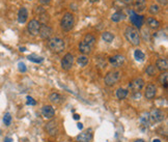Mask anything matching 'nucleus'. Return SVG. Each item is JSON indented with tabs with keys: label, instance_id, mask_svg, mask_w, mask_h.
<instances>
[{
	"label": "nucleus",
	"instance_id": "1",
	"mask_svg": "<svg viewBox=\"0 0 168 142\" xmlns=\"http://www.w3.org/2000/svg\"><path fill=\"white\" fill-rule=\"evenodd\" d=\"M125 36L127 41L133 46H138L140 44V35L139 32L136 28L132 27V26H129L126 28L125 31Z\"/></svg>",
	"mask_w": 168,
	"mask_h": 142
},
{
	"label": "nucleus",
	"instance_id": "2",
	"mask_svg": "<svg viewBox=\"0 0 168 142\" xmlns=\"http://www.w3.org/2000/svg\"><path fill=\"white\" fill-rule=\"evenodd\" d=\"M74 23H75V19H74L73 14L65 13L61 19L60 25H61V28L64 31H70V30H72L73 27H74Z\"/></svg>",
	"mask_w": 168,
	"mask_h": 142
},
{
	"label": "nucleus",
	"instance_id": "3",
	"mask_svg": "<svg viewBox=\"0 0 168 142\" xmlns=\"http://www.w3.org/2000/svg\"><path fill=\"white\" fill-rule=\"evenodd\" d=\"M48 45H49V48L51 49V50H52L53 52H56V53H60L62 50H64V47H65L64 41L59 38H51V40L49 41V43H48Z\"/></svg>",
	"mask_w": 168,
	"mask_h": 142
},
{
	"label": "nucleus",
	"instance_id": "4",
	"mask_svg": "<svg viewBox=\"0 0 168 142\" xmlns=\"http://www.w3.org/2000/svg\"><path fill=\"white\" fill-rule=\"evenodd\" d=\"M119 72L118 71H111L105 77V84L107 86H113L119 79Z\"/></svg>",
	"mask_w": 168,
	"mask_h": 142
},
{
	"label": "nucleus",
	"instance_id": "5",
	"mask_svg": "<svg viewBox=\"0 0 168 142\" xmlns=\"http://www.w3.org/2000/svg\"><path fill=\"white\" fill-rule=\"evenodd\" d=\"M148 116H150V121L153 122H161L164 121V118H165L164 112L160 109L152 110L150 113H148Z\"/></svg>",
	"mask_w": 168,
	"mask_h": 142
},
{
	"label": "nucleus",
	"instance_id": "6",
	"mask_svg": "<svg viewBox=\"0 0 168 142\" xmlns=\"http://www.w3.org/2000/svg\"><path fill=\"white\" fill-rule=\"evenodd\" d=\"M73 64H74V56L71 54V53H67V54L63 56V58L61 60L62 70L69 71L73 68Z\"/></svg>",
	"mask_w": 168,
	"mask_h": 142
},
{
	"label": "nucleus",
	"instance_id": "7",
	"mask_svg": "<svg viewBox=\"0 0 168 142\" xmlns=\"http://www.w3.org/2000/svg\"><path fill=\"white\" fill-rule=\"evenodd\" d=\"M130 20L132 22L133 25H135L137 28H141V26L143 25V22H144V18L140 15L136 14L135 12L131 11L130 13Z\"/></svg>",
	"mask_w": 168,
	"mask_h": 142
},
{
	"label": "nucleus",
	"instance_id": "8",
	"mask_svg": "<svg viewBox=\"0 0 168 142\" xmlns=\"http://www.w3.org/2000/svg\"><path fill=\"white\" fill-rule=\"evenodd\" d=\"M41 23L38 20H31L27 25V30L31 35H36L40 31Z\"/></svg>",
	"mask_w": 168,
	"mask_h": 142
},
{
	"label": "nucleus",
	"instance_id": "9",
	"mask_svg": "<svg viewBox=\"0 0 168 142\" xmlns=\"http://www.w3.org/2000/svg\"><path fill=\"white\" fill-rule=\"evenodd\" d=\"M143 86H144V80L141 78H136L129 83V88L133 91H139Z\"/></svg>",
	"mask_w": 168,
	"mask_h": 142
},
{
	"label": "nucleus",
	"instance_id": "10",
	"mask_svg": "<svg viewBox=\"0 0 168 142\" xmlns=\"http://www.w3.org/2000/svg\"><path fill=\"white\" fill-rule=\"evenodd\" d=\"M38 33H40L41 38H42L43 40H49V38H51V35H52V33H53V30H52V28H51L50 26L43 25V26H41Z\"/></svg>",
	"mask_w": 168,
	"mask_h": 142
},
{
	"label": "nucleus",
	"instance_id": "11",
	"mask_svg": "<svg viewBox=\"0 0 168 142\" xmlns=\"http://www.w3.org/2000/svg\"><path fill=\"white\" fill-rule=\"evenodd\" d=\"M92 139V133L91 130H87L82 133H80L79 135L76 137L77 142H91Z\"/></svg>",
	"mask_w": 168,
	"mask_h": 142
},
{
	"label": "nucleus",
	"instance_id": "12",
	"mask_svg": "<svg viewBox=\"0 0 168 142\" xmlns=\"http://www.w3.org/2000/svg\"><path fill=\"white\" fill-rule=\"evenodd\" d=\"M109 61L114 68H119L125 62V57L123 55H114L109 58Z\"/></svg>",
	"mask_w": 168,
	"mask_h": 142
},
{
	"label": "nucleus",
	"instance_id": "13",
	"mask_svg": "<svg viewBox=\"0 0 168 142\" xmlns=\"http://www.w3.org/2000/svg\"><path fill=\"white\" fill-rule=\"evenodd\" d=\"M46 130H47L48 134L50 136H56L58 134V126L56 124V121H50L46 124Z\"/></svg>",
	"mask_w": 168,
	"mask_h": 142
},
{
	"label": "nucleus",
	"instance_id": "14",
	"mask_svg": "<svg viewBox=\"0 0 168 142\" xmlns=\"http://www.w3.org/2000/svg\"><path fill=\"white\" fill-rule=\"evenodd\" d=\"M42 114L45 118L52 119L55 115V110L52 106H44L42 108Z\"/></svg>",
	"mask_w": 168,
	"mask_h": 142
},
{
	"label": "nucleus",
	"instance_id": "15",
	"mask_svg": "<svg viewBox=\"0 0 168 142\" xmlns=\"http://www.w3.org/2000/svg\"><path fill=\"white\" fill-rule=\"evenodd\" d=\"M156 94H157V87L155 86L154 84H148L147 86V90H145V97L147 100H153L156 97Z\"/></svg>",
	"mask_w": 168,
	"mask_h": 142
},
{
	"label": "nucleus",
	"instance_id": "16",
	"mask_svg": "<svg viewBox=\"0 0 168 142\" xmlns=\"http://www.w3.org/2000/svg\"><path fill=\"white\" fill-rule=\"evenodd\" d=\"M28 18V12L25 7H21L18 12V21L19 23H25Z\"/></svg>",
	"mask_w": 168,
	"mask_h": 142
},
{
	"label": "nucleus",
	"instance_id": "17",
	"mask_svg": "<svg viewBox=\"0 0 168 142\" xmlns=\"http://www.w3.org/2000/svg\"><path fill=\"white\" fill-rule=\"evenodd\" d=\"M156 67H157V68L159 71H161V72L167 71V68H168L167 59H165V58H160V59H158L157 62H156Z\"/></svg>",
	"mask_w": 168,
	"mask_h": 142
},
{
	"label": "nucleus",
	"instance_id": "18",
	"mask_svg": "<svg viewBox=\"0 0 168 142\" xmlns=\"http://www.w3.org/2000/svg\"><path fill=\"white\" fill-rule=\"evenodd\" d=\"M79 51L82 54H89L91 52V46H89L88 44H86L85 41H81L79 44Z\"/></svg>",
	"mask_w": 168,
	"mask_h": 142
},
{
	"label": "nucleus",
	"instance_id": "19",
	"mask_svg": "<svg viewBox=\"0 0 168 142\" xmlns=\"http://www.w3.org/2000/svg\"><path fill=\"white\" fill-rule=\"evenodd\" d=\"M147 23L148 27L152 29H158L160 27V22L158 20H156L155 18H152V17L147 19Z\"/></svg>",
	"mask_w": 168,
	"mask_h": 142
},
{
	"label": "nucleus",
	"instance_id": "20",
	"mask_svg": "<svg viewBox=\"0 0 168 142\" xmlns=\"http://www.w3.org/2000/svg\"><path fill=\"white\" fill-rule=\"evenodd\" d=\"M49 100L51 103H53V104H59V103L61 102L62 97H61V95L59 94H57V92H53V94H51L49 95Z\"/></svg>",
	"mask_w": 168,
	"mask_h": 142
},
{
	"label": "nucleus",
	"instance_id": "21",
	"mask_svg": "<svg viewBox=\"0 0 168 142\" xmlns=\"http://www.w3.org/2000/svg\"><path fill=\"white\" fill-rule=\"evenodd\" d=\"M125 18H126L125 14L121 13V12H116V13H114L113 15H112L111 20L113 22H120V21H123Z\"/></svg>",
	"mask_w": 168,
	"mask_h": 142
},
{
	"label": "nucleus",
	"instance_id": "22",
	"mask_svg": "<svg viewBox=\"0 0 168 142\" xmlns=\"http://www.w3.org/2000/svg\"><path fill=\"white\" fill-rule=\"evenodd\" d=\"M135 6L138 12L144 11L145 6H147V0H135Z\"/></svg>",
	"mask_w": 168,
	"mask_h": 142
},
{
	"label": "nucleus",
	"instance_id": "23",
	"mask_svg": "<svg viewBox=\"0 0 168 142\" xmlns=\"http://www.w3.org/2000/svg\"><path fill=\"white\" fill-rule=\"evenodd\" d=\"M127 95H128V90L124 89V88H118L117 91H116V97H117L118 100L126 99Z\"/></svg>",
	"mask_w": 168,
	"mask_h": 142
},
{
	"label": "nucleus",
	"instance_id": "24",
	"mask_svg": "<svg viewBox=\"0 0 168 142\" xmlns=\"http://www.w3.org/2000/svg\"><path fill=\"white\" fill-rule=\"evenodd\" d=\"M85 41L86 44H88L89 46H92L94 43H96V38H94L92 34L88 33V34H86V35L84 36V41Z\"/></svg>",
	"mask_w": 168,
	"mask_h": 142
},
{
	"label": "nucleus",
	"instance_id": "25",
	"mask_svg": "<svg viewBox=\"0 0 168 142\" xmlns=\"http://www.w3.org/2000/svg\"><path fill=\"white\" fill-rule=\"evenodd\" d=\"M134 57H135V59L137 61H143L145 58V55L141 50H135V52H134Z\"/></svg>",
	"mask_w": 168,
	"mask_h": 142
},
{
	"label": "nucleus",
	"instance_id": "26",
	"mask_svg": "<svg viewBox=\"0 0 168 142\" xmlns=\"http://www.w3.org/2000/svg\"><path fill=\"white\" fill-rule=\"evenodd\" d=\"M77 62H78V64L80 65V67H86V64L88 63V58L86 57V56H84V55H82V56H79L78 57V59H77Z\"/></svg>",
	"mask_w": 168,
	"mask_h": 142
},
{
	"label": "nucleus",
	"instance_id": "27",
	"mask_svg": "<svg viewBox=\"0 0 168 142\" xmlns=\"http://www.w3.org/2000/svg\"><path fill=\"white\" fill-rule=\"evenodd\" d=\"M167 79H168V74L166 72L165 73H162L161 75H160V77H159V82L161 83V84L164 85V87L165 88H167Z\"/></svg>",
	"mask_w": 168,
	"mask_h": 142
},
{
	"label": "nucleus",
	"instance_id": "28",
	"mask_svg": "<svg viewBox=\"0 0 168 142\" xmlns=\"http://www.w3.org/2000/svg\"><path fill=\"white\" fill-rule=\"evenodd\" d=\"M102 38L106 41V43H111L114 40V35L111 32H104L102 34Z\"/></svg>",
	"mask_w": 168,
	"mask_h": 142
},
{
	"label": "nucleus",
	"instance_id": "29",
	"mask_svg": "<svg viewBox=\"0 0 168 142\" xmlns=\"http://www.w3.org/2000/svg\"><path fill=\"white\" fill-rule=\"evenodd\" d=\"M140 121H141V124H142L144 127H148V126H150V116H148V113H147L145 115H143V116H141Z\"/></svg>",
	"mask_w": 168,
	"mask_h": 142
},
{
	"label": "nucleus",
	"instance_id": "30",
	"mask_svg": "<svg viewBox=\"0 0 168 142\" xmlns=\"http://www.w3.org/2000/svg\"><path fill=\"white\" fill-rule=\"evenodd\" d=\"M28 59L30 60V61H32V62L41 63V62H43L44 58L43 57H40V56H36V55H29L28 56Z\"/></svg>",
	"mask_w": 168,
	"mask_h": 142
},
{
	"label": "nucleus",
	"instance_id": "31",
	"mask_svg": "<svg viewBox=\"0 0 168 142\" xmlns=\"http://www.w3.org/2000/svg\"><path fill=\"white\" fill-rule=\"evenodd\" d=\"M3 122L5 126H9L12 122V115L9 113H5V115L3 116Z\"/></svg>",
	"mask_w": 168,
	"mask_h": 142
},
{
	"label": "nucleus",
	"instance_id": "32",
	"mask_svg": "<svg viewBox=\"0 0 168 142\" xmlns=\"http://www.w3.org/2000/svg\"><path fill=\"white\" fill-rule=\"evenodd\" d=\"M147 74L148 76H154L156 74V68L155 65H148V67L147 68Z\"/></svg>",
	"mask_w": 168,
	"mask_h": 142
},
{
	"label": "nucleus",
	"instance_id": "33",
	"mask_svg": "<svg viewBox=\"0 0 168 142\" xmlns=\"http://www.w3.org/2000/svg\"><path fill=\"white\" fill-rule=\"evenodd\" d=\"M160 12V7L158 5H150V13L152 15H156Z\"/></svg>",
	"mask_w": 168,
	"mask_h": 142
},
{
	"label": "nucleus",
	"instance_id": "34",
	"mask_svg": "<svg viewBox=\"0 0 168 142\" xmlns=\"http://www.w3.org/2000/svg\"><path fill=\"white\" fill-rule=\"evenodd\" d=\"M27 99V105H31V106H35V105L36 104V101L33 97H26Z\"/></svg>",
	"mask_w": 168,
	"mask_h": 142
},
{
	"label": "nucleus",
	"instance_id": "35",
	"mask_svg": "<svg viewBox=\"0 0 168 142\" xmlns=\"http://www.w3.org/2000/svg\"><path fill=\"white\" fill-rule=\"evenodd\" d=\"M18 68H19V71H20V72H22V73L26 72V65L24 64L23 62H19Z\"/></svg>",
	"mask_w": 168,
	"mask_h": 142
},
{
	"label": "nucleus",
	"instance_id": "36",
	"mask_svg": "<svg viewBox=\"0 0 168 142\" xmlns=\"http://www.w3.org/2000/svg\"><path fill=\"white\" fill-rule=\"evenodd\" d=\"M140 97H141V94L139 91H134V95H133L134 99H140Z\"/></svg>",
	"mask_w": 168,
	"mask_h": 142
},
{
	"label": "nucleus",
	"instance_id": "37",
	"mask_svg": "<svg viewBox=\"0 0 168 142\" xmlns=\"http://www.w3.org/2000/svg\"><path fill=\"white\" fill-rule=\"evenodd\" d=\"M40 2L42 4H44V5H46V4H49L51 2V0H40Z\"/></svg>",
	"mask_w": 168,
	"mask_h": 142
},
{
	"label": "nucleus",
	"instance_id": "38",
	"mask_svg": "<svg viewBox=\"0 0 168 142\" xmlns=\"http://www.w3.org/2000/svg\"><path fill=\"white\" fill-rule=\"evenodd\" d=\"M157 1L162 5H167V0H157Z\"/></svg>",
	"mask_w": 168,
	"mask_h": 142
},
{
	"label": "nucleus",
	"instance_id": "39",
	"mask_svg": "<svg viewBox=\"0 0 168 142\" xmlns=\"http://www.w3.org/2000/svg\"><path fill=\"white\" fill-rule=\"evenodd\" d=\"M73 117H74L75 121H78V119H80V115L79 114H74V116H73Z\"/></svg>",
	"mask_w": 168,
	"mask_h": 142
},
{
	"label": "nucleus",
	"instance_id": "40",
	"mask_svg": "<svg viewBox=\"0 0 168 142\" xmlns=\"http://www.w3.org/2000/svg\"><path fill=\"white\" fill-rule=\"evenodd\" d=\"M77 127H78V129H79V130H82V129H83V124H82L81 122L77 124Z\"/></svg>",
	"mask_w": 168,
	"mask_h": 142
},
{
	"label": "nucleus",
	"instance_id": "41",
	"mask_svg": "<svg viewBox=\"0 0 168 142\" xmlns=\"http://www.w3.org/2000/svg\"><path fill=\"white\" fill-rule=\"evenodd\" d=\"M4 142H13V139L9 138V137H6V138L4 139Z\"/></svg>",
	"mask_w": 168,
	"mask_h": 142
},
{
	"label": "nucleus",
	"instance_id": "42",
	"mask_svg": "<svg viewBox=\"0 0 168 142\" xmlns=\"http://www.w3.org/2000/svg\"><path fill=\"white\" fill-rule=\"evenodd\" d=\"M124 1H125L126 3H130V4H131V3H132V2H133L132 0H124Z\"/></svg>",
	"mask_w": 168,
	"mask_h": 142
},
{
	"label": "nucleus",
	"instance_id": "43",
	"mask_svg": "<svg viewBox=\"0 0 168 142\" xmlns=\"http://www.w3.org/2000/svg\"><path fill=\"white\" fill-rule=\"evenodd\" d=\"M134 142H144V140L143 139H137V140H135Z\"/></svg>",
	"mask_w": 168,
	"mask_h": 142
},
{
	"label": "nucleus",
	"instance_id": "44",
	"mask_svg": "<svg viewBox=\"0 0 168 142\" xmlns=\"http://www.w3.org/2000/svg\"><path fill=\"white\" fill-rule=\"evenodd\" d=\"M153 142H162V141L160 140V139H154V140H153Z\"/></svg>",
	"mask_w": 168,
	"mask_h": 142
},
{
	"label": "nucleus",
	"instance_id": "45",
	"mask_svg": "<svg viewBox=\"0 0 168 142\" xmlns=\"http://www.w3.org/2000/svg\"><path fill=\"white\" fill-rule=\"evenodd\" d=\"M20 51L21 52H24V51H25V48H20Z\"/></svg>",
	"mask_w": 168,
	"mask_h": 142
}]
</instances>
